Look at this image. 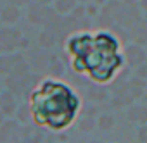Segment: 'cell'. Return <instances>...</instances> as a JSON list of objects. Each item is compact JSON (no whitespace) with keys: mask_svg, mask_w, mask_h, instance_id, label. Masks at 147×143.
I'll list each match as a JSON object with an SVG mask.
<instances>
[{"mask_svg":"<svg viewBox=\"0 0 147 143\" xmlns=\"http://www.w3.org/2000/svg\"><path fill=\"white\" fill-rule=\"evenodd\" d=\"M64 50L71 69L97 85H109L126 65L119 38L106 29L73 33Z\"/></svg>","mask_w":147,"mask_h":143,"instance_id":"6da1fadb","label":"cell"},{"mask_svg":"<svg viewBox=\"0 0 147 143\" xmlns=\"http://www.w3.org/2000/svg\"><path fill=\"white\" fill-rule=\"evenodd\" d=\"M82 110L78 92L59 78H43L30 95V114L36 126L64 131L75 124Z\"/></svg>","mask_w":147,"mask_h":143,"instance_id":"7a4b0ae2","label":"cell"}]
</instances>
